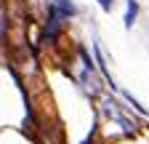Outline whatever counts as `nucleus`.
Masks as SVG:
<instances>
[{
    "label": "nucleus",
    "instance_id": "f03ea898",
    "mask_svg": "<svg viewBox=\"0 0 149 144\" xmlns=\"http://www.w3.org/2000/svg\"><path fill=\"white\" fill-rule=\"evenodd\" d=\"M99 3H101V8H104V11H109V8H112V0H99Z\"/></svg>",
    "mask_w": 149,
    "mask_h": 144
},
{
    "label": "nucleus",
    "instance_id": "f257e3e1",
    "mask_svg": "<svg viewBox=\"0 0 149 144\" xmlns=\"http://www.w3.org/2000/svg\"><path fill=\"white\" fill-rule=\"evenodd\" d=\"M136 13H139V3H136V0H128V13H125V27H133V22H136Z\"/></svg>",
    "mask_w": 149,
    "mask_h": 144
}]
</instances>
